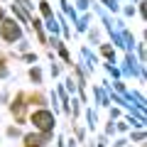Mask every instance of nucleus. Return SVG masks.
<instances>
[{
  "label": "nucleus",
  "instance_id": "3",
  "mask_svg": "<svg viewBox=\"0 0 147 147\" xmlns=\"http://www.w3.org/2000/svg\"><path fill=\"white\" fill-rule=\"evenodd\" d=\"M27 147H34V145H27Z\"/></svg>",
  "mask_w": 147,
  "mask_h": 147
},
{
  "label": "nucleus",
  "instance_id": "2",
  "mask_svg": "<svg viewBox=\"0 0 147 147\" xmlns=\"http://www.w3.org/2000/svg\"><path fill=\"white\" fill-rule=\"evenodd\" d=\"M3 37H5L7 42H12V39H17V37H20V27H17L15 22H12V20L3 22Z\"/></svg>",
  "mask_w": 147,
  "mask_h": 147
},
{
  "label": "nucleus",
  "instance_id": "1",
  "mask_svg": "<svg viewBox=\"0 0 147 147\" xmlns=\"http://www.w3.org/2000/svg\"><path fill=\"white\" fill-rule=\"evenodd\" d=\"M32 123H34L39 130L49 132V130H52V125H54V118H52V113H47V110H39V113L32 115Z\"/></svg>",
  "mask_w": 147,
  "mask_h": 147
}]
</instances>
